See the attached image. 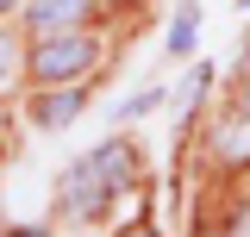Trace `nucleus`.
I'll use <instances>...</instances> for the list:
<instances>
[{
    "mask_svg": "<svg viewBox=\"0 0 250 237\" xmlns=\"http://www.w3.org/2000/svg\"><path fill=\"white\" fill-rule=\"evenodd\" d=\"M131 181V144H100L88 150L57 187V206L69 218H94V212L106 206V200H119V187Z\"/></svg>",
    "mask_w": 250,
    "mask_h": 237,
    "instance_id": "f257e3e1",
    "label": "nucleus"
},
{
    "mask_svg": "<svg viewBox=\"0 0 250 237\" xmlns=\"http://www.w3.org/2000/svg\"><path fill=\"white\" fill-rule=\"evenodd\" d=\"M94 62H100V44L88 31H44V44L31 50V75L38 81H82Z\"/></svg>",
    "mask_w": 250,
    "mask_h": 237,
    "instance_id": "f03ea898",
    "label": "nucleus"
},
{
    "mask_svg": "<svg viewBox=\"0 0 250 237\" xmlns=\"http://www.w3.org/2000/svg\"><path fill=\"white\" fill-rule=\"evenodd\" d=\"M94 13V0H31L25 25L31 31H82Z\"/></svg>",
    "mask_w": 250,
    "mask_h": 237,
    "instance_id": "7ed1b4c3",
    "label": "nucleus"
},
{
    "mask_svg": "<svg viewBox=\"0 0 250 237\" xmlns=\"http://www.w3.org/2000/svg\"><path fill=\"white\" fill-rule=\"evenodd\" d=\"M219 162H250V118L244 113H231L225 125H219Z\"/></svg>",
    "mask_w": 250,
    "mask_h": 237,
    "instance_id": "20e7f679",
    "label": "nucleus"
},
{
    "mask_svg": "<svg viewBox=\"0 0 250 237\" xmlns=\"http://www.w3.org/2000/svg\"><path fill=\"white\" fill-rule=\"evenodd\" d=\"M75 113H82V88H62V94H50L38 106V125H69Z\"/></svg>",
    "mask_w": 250,
    "mask_h": 237,
    "instance_id": "39448f33",
    "label": "nucleus"
},
{
    "mask_svg": "<svg viewBox=\"0 0 250 237\" xmlns=\"http://www.w3.org/2000/svg\"><path fill=\"white\" fill-rule=\"evenodd\" d=\"M188 44H194V13H182V25L169 31V50L175 57H188Z\"/></svg>",
    "mask_w": 250,
    "mask_h": 237,
    "instance_id": "423d86ee",
    "label": "nucleus"
},
{
    "mask_svg": "<svg viewBox=\"0 0 250 237\" xmlns=\"http://www.w3.org/2000/svg\"><path fill=\"white\" fill-rule=\"evenodd\" d=\"M13 62H19V44H13V38H0V81L13 75Z\"/></svg>",
    "mask_w": 250,
    "mask_h": 237,
    "instance_id": "0eeeda50",
    "label": "nucleus"
},
{
    "mask_svg": "<svg viewBox=\"0 0 250 237\" xmlns=\"http://www.w3.org/2000/svg\"><path fill=\"white\" fill-rule=\"evenodd\" d=\"M238 113H244V118H250V81H244V94H238Z\"/></svg>",
    "mask_w": 250,
    "mask_h": 237,
    "instance_id": "6e6552de",
    "label": "nucleus"
},
{
    "mask_svg": "<svg viewBox=\"0 0 250 237\" xmlns=\"http://www.w3.org/2000/svg\"><path fill=\"white\" fill-rule=\"evenodd\" d=\"M13 6H19V0H0V13H13Z\"/></svg>",
    "mask_w": 250,
    "mask_h": 237,
    "instance_id": "1a4fd4ad",
    "label": "nucleus"
},
{
    "mask_svg": "<svg viewBox=\"0 0 250 237\" xmlns=\"http://www.w3.org/2000/svg\"><path fill=\"white\" fill-rule=\"evenodd\" d=\"M131 237H150V231H131Z\"/></svg>",
    "mask_w": 250,
    "mask_h": 237,
    "instance_id": "9d476101",
    "label": "nucleus"
},
{
    "mask_svg": "<svg viewBox=\"0 0 250 237\" xmlns=\"http://www.w3.org/2000/svg\"><path fill=\"white\" fill-rule=\"evenodd\" d=\"M25 237H44V231H25Z\"/></svg>",
    "mask_w": 250,
    "mask_h": 237,
    "instance_id": "9b49d317",
    "label": "nucleus"
}]
</instances>
